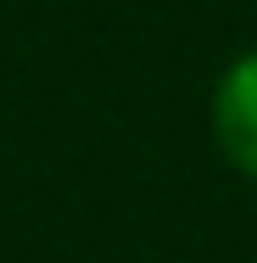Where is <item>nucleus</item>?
I'll return each mask as SVG.
<instances>
[{"mask_svg":"<svg viewBox=\"0 0 257 263\" xmlns=\"http://www.w3.org/2000/svg\"><path fill=\"white\" fill-rule=\"evenodd\" d=\"M212 129H218L224 157L246 179H257V56H241L224 73L218 101H212Z\"/></svg>","mask_w":257,"mask_h":263,"instance_id":"obj_1","label":"nucleus"}]
</instances>
